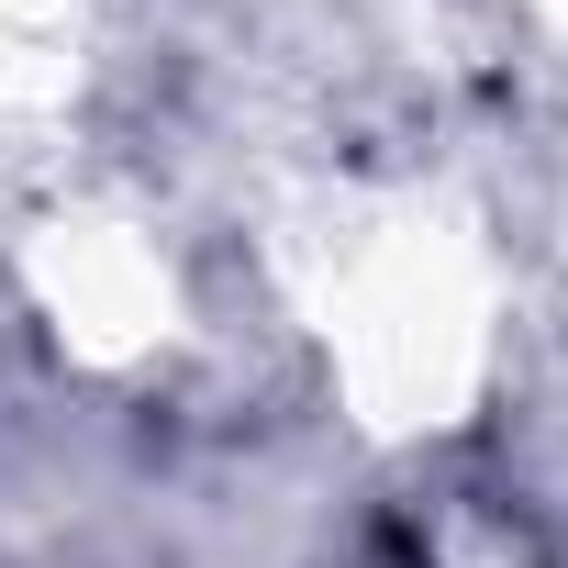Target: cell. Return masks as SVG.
I'll use <instances>...</instances> for the list:
<instances>
[{
    "label": "cell",
    "mask_w": 568,
    "mask_h": 568,
    "mask_svg": "<svg viewBox=\"0 0 568 568\" xmlns=\"http://www.w3.org/2000/svg\"><path fill=\"white\" fill-rule=\"evenodd\" d=\"M90 0H0V112H45L79 90Z\"/></svg>",
    "instance_id": "6da1fadb"
},
{
    "label": "cell",
    "mask_w": 568,
    "mask_h": 568,
    "mask_svg": "<svg viewBox=\"0 0 568 568\" xmlns=\"http://www.w3.org/2000/svg\"><path fill=\"white\" fill-rule=\"evenodd\" d=\"M535 12H557V23H568V0H535Z\"/></svg>",
    "instance_id": "7a4b0ae2"
}]
</instances>
